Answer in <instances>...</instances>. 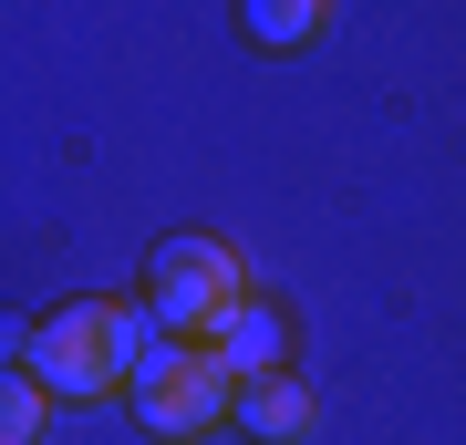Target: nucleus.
Instances as JSON below:
<instances>
[{
	"mask_svg": "<svg viewBox=\"0 0 466 445\" xmlns=\"http://www.w3.org/2000/svg\"><path fill=\"white\" fill-rule=\"evenodd\" d=\"M125 414H135L156 445H198V435H218V425H238V373L218 363L208 342H156L146 373H135V394H125Z\"/></svg>",
	"mask_w": 466,
	"mask_h": 445,
	"instance_id": "3",
	"label": "nucleus"
},
{
	"mask_svg": "<svg viewBox=\"0 0 466 445\" xmlns=\"http://www.w3.org/2000/svg\"><path fill=\"white\" fill-rule=\"evenodd\" d=\"M42 425H52V383L11 352V373H0V445H42Z\"/></svg>",
	"mask_w": 466,
	"mask_h": 445,
	"instance_id": "6",
	"label": "nucleus"
},
{
	"mask_svg": "<svg viewBox=\"0 0 466 445\" xmlns=\"http://www.w3.org/2000/svg\"><path fill=\"white\" fill-rule=\"evenodd\" d=\"M218 363H228L238 383H269V373H290V311H280V300H249V311H238L228 331H218Z\"/></svg>",
	"mask_w": 466,
	"mask_h": 445,
	"instance_id": "4",
	"label": "nucleus"
},
{
	"mask_svg": "<svg viewBox=\"0 0 466 445\" xmlns=\"http://www.w3.org/2000/svg\"><path fill=\"white\" fill-rule=\"evenodd\" d=\"M146 311L167 342H218L238 311H249V269L218 228H177L146 248Z\"/></svg>",
	"mask_w": 466,
	"mask_h": 445,
	"instance_id": "2",
	"label": "nucleus"
},
{
	"mask_svg": "<svg viewBox=\"0 0 466 445\" xmlns=\"http://www.w3.org/2000/svg\"><path fill=\"white\" fill-rule=\"evenodd\" d=\"M156 342L167 331H156L146 300H52L21 331V363L52 383V404H125Z\"/></svg>",
	"mask_w": 466,
	"mask_h": 445,
	"instance_id": "1",
	"label": "nucleus"
},
{
	"mask_svg": "<svg viewBox=\"0 0 466 445\" xmlns=\"http://www.w3.org/2000/svg\"><path fill=\"white\" fill-rule=\"evenodd\" d=\"M238 435H259V445H290V435H311V383H300V373L238 383Z\"/></svg>",
	"mask_w": 466,
	"mask_h": 445,
	"instance_id": "5",
	"label": "nucleus"
},
{
	"mask_svg": "<svg viewBox=\"0 0 466 445\" xmlns=\"http://www.w3.org/2000/svg\"><path fill=\"white\" fill-rule=\"evenodd\" d=\"M321 0H249V11H238V32L249 42H269V52H290V42H321Z\"/></svg>",
	"mask_w": 466,
	"mask_h": 445,
	"instance_id": "7",
	"label": "nucleus"
}]
</instances>
